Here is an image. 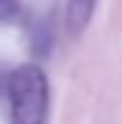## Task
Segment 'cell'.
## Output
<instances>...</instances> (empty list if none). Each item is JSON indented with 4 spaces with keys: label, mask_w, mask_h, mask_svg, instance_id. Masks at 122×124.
<instances>
[{
    "label": "cell",
    "mask_w": 122,
    "mask_h": 124,
    "mask_svg": "<svg viewBox=\"0 0 122 124\" xmlns=\"http://www.w3.org/2000/svg\"><path fill=\"white\" fill-rule=\"evenodd\" d=\"M5 94L9 101L12 124H46L49 80L39 64H21L7 76Z\"/></svg>",
    "instance_id": "obj_1"
},
{
    "label": "cell",
    "mask_w": 122,
    "mask_h": 124,
    "mask_svg": "<svg viewBox=\"0 0 122 124\" xmlns=\"http://www.w3.org/2000/svg\"><path fill=\"white\" fill-rule=\"evenodd\" d=\"M97 0H69L67 5V28L72 35H81L88 28Z\"/></svg>",
    "instance_id": "obj_2"
},
{
    "label": "cell",
    "mask_w": 122,
    "mask_h": 124,
    "mask_svg": "<svg viewBox=\"0 0 122 124\" xmlns=\"http://www.w3.org/2000/svg\"><path fill=\"white\" fill-rule=\"evenodd\" d=\"M51 46H53V28L46 18H39L30 30V48L37 58H44Z\"/></svg>",
    "instance_id": "obj_3"
},
{
    "label": "cell",
    "mask_w": 122,
    "mask_h": 124,
    "mask_svg": "<svg viewBox=\"0 0 122 124\" xmlns=\"http://www.w3.org/2000/svg\"><path fill=\"white\" fill-rule=\"evenodd\" d=\"M21 5L18 0H0V23H9L18 16Z\"/></svg>",
    "instance_id": "obj_4"
}]
</instances>
